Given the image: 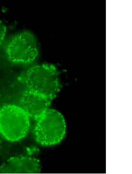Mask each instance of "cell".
Here are the masks:
<instances>
[{"label": "cell", "mask_w": 132, "mask_h": 174, "mask_svg": "<svg viewBox=\"0 0 132 174\" xmlns=\"http://www.w3.org/2000/svg\"><path fill=\"white\" fill-rule=\"evenodd\" d=\"M25 82L28 89L53 100L61 88L59 74L53 65H34L26 71Z\"/></svg>", "instance_id": "obj_1"}, {"label": "cell", "mask_w": 132, "mask_h": 174, "mask_svg": "<svg viewBox=\"0 0 132 174\" xmlns=\"http://www.w3.org/2000/svg\"><path fill=\"white\" fill-rule=\"evenodd\" d=\"M34 139L39 144L49 146L60 143L66 134L64 118L58 111L48 108L35 120Z\"/></svg>", "instance_id": "obj_2"}, {"label": "cell", "mask_w": 132, "mask_h": 174, "mask_svg": "<svg viewBox=\"0 0 132 174\" xmlns=\"http://www.w3.org/2000/svg\"><path fill=\"white\" fill-rule=\"evenodd\" d=\"M30 127L29 117L21 107L8 104L0 108V134L6 140H21L27 135Z\"/></svg>", "instance_id": "obj_3"}, {"label": "cell", "mask_w": 132, "mask_h": 174, "mask_svg": "<svg viewBox=\"0 0 132 174\" xmlns=\"http://www.w3.org/2000/svg\"><path fill=\"white\" fill-rule=\"evenodd\" d=\"M37 41L32 33L28 31L21 32L14 36L6 50V56L13 63L27 64L34 61L39 53Z\"/></svg>", "instance_id": "obj_4"}, {"label": "cell", "mask_w": 132, "mask_h": 174, "mask_svg": "<svg viewBox=\"0 0 132 174\" xmlns=\"http://www.w3.org/2000/svg\"><path fill=\"white\" fill-rule=\"evenodd\" d=\"M39 160L35 158L19 156L11 157L0 166V173H38L41 170Z\"/></svg>", "instance_id": "obj_5"}, {"label": "cell", "mask_w": 132, "mask_h": 174, "mask_svg": "<svg viewBox=\"0 0 132 174\" xmlns=\"http://www.w3.org/2000/svg\"><path fill=\"white\" fill-rule=\"evenodd\" d=\"M52 100L28 89L23 93L20 98L21 107L35 121L49 108Z\"/></svg>", "instance_id": "obj_6"}, {"label": "cell", "mask_w": 132, "mask_h": 174, "mask_svg": "<svg viewBox=\"0 0 132 174\" xmlns=\"http://www.w3.org/2000/svg\"><path fill=\"white\" fill-rule=\"evenodd\" d=\"M6 31V28L4 24L0 20V46L4 39Z\"/></svg>", "instance_id": "obj_7"}]
</instances>
